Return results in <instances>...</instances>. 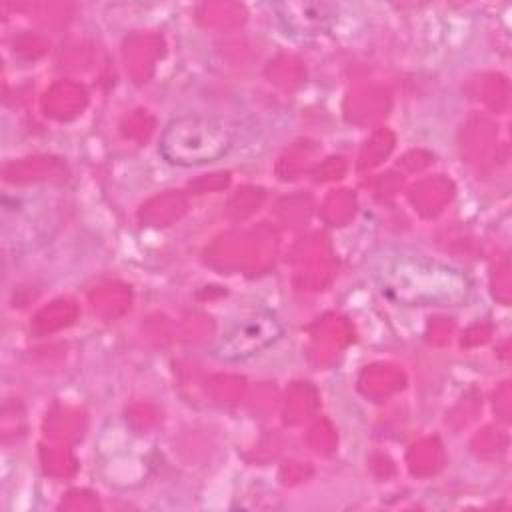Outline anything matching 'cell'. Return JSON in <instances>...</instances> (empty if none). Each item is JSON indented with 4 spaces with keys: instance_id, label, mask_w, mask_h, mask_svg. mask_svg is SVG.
<instances>
[{
    "instance_id": "1",
    "label": "cell",
    "mask_w": 512,
    "mask_h": 512,
    "mask_svg": "<svg viewBox=\"0 0 512 512\" xmlns=\"http://www.w3.org/2000/svg\"><path fill=\"white\" fill-rule=\"evenodd\" d=\"M384 296L406 306H456L470 294L468 276L424 256H390L376 270Z\"/></svg>"
},
{
    "instance_id": "2",
    "label": "cell",
    "mask_w": 512,
    "mask_h": 512,
    "mask_svg": "<svg viewBox=\"0 0 512 512\" xmlns=\"http://www.w3.org/2000/svg\"><path fill=\"white\" fill-rule=\"evenodd\" d=\"M236 128L224 118L186 114L170 120L162 130L158 152L174 166H202L230 152Z\"/></svg>"
},
{
    "instance_id": "3",
    "label": "cell",
    "mask_w": 512,
    "mask_h": 512,
    "mask_svg": "<svg viewBox=\"0 0 512 512\" xmlns=\"http://www.w3.org/2000/svg\"><path fill=\"white\" fill-rule=\"evenodd\" d=\"M284 332L282 322L268 310H254L234 320L218 338L214 356L222 362H240L274 344Z\"/></svg>"
},
{
    "instance_id": "4",
    "label": "cell",
    "mask_w": 512,
    "mask_h": 512,
    "mask_svg": "<svg viewBox=\"0 0 512 512\" xmlns=\"http://www.w3.org/2000/svg\"><path fill=\"white\" fill-rule=\"evenodd\" d=\"M284 8H286V12L280 18L286 22V28L300 32V34L322 32L330 26V22L334 18V14L328 12V6H324V4H316L314 12L312 14L306 12V16L300 14L294 4H286Z\"/></svg>"
}]
</instances>
